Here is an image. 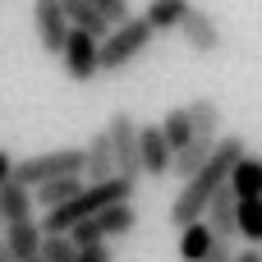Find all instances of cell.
Returning <instances> with one entry per match:
<instances>
[{
    "label": "cell",
    "mask_w": 262,
    "mask_h": 262,
    "mask_svg": "<svg viewBox=\"0 0 262 262\" xmlns=\"http://www.w3.org/2000/svg\"><path fill=\"white\" fill-rule=\"evenodd\" d=\"M203 262H235V244H230V239H216L212 253H207Z\"/></svg>",
    "instance_id": "484cf974"
},
{
    "label": "cell",
    "mask_w": 262,
    "mask_h": 262,
    "mask_svg": "<svg viewBox=\"0 0 262 262\" xmlns=\"http://www.w3.org/2000/svg\"><path fill=\"white\" fill-rule=\"evenodd\" d=\"M235 221H239V235H244L253 249H262V193L235 198Z\"/></svg>",
    "instance_id": "d6986e66"
},
{
    "label": "cell",
    "mask_w": 262,
    "mask_h": 262,
    "mask_svg": "<svg viewBox=\"0 0 262 262\" xmlns=\"http://www.w3.org/2000/svg\"><path fill=\"white\" fill-rule=\"evenodd\" d=\"M5 180H14V161H9V152L0 147V184H5Z\"/></svg>",
    "instance_id": "4316f807"
},
{
    "label": "cell",
    "mask_w": 262,
    "mask_h": 262,
    "mask_svg": "<svg viewBox=\"0 0 262 262\" xmlns=\"http://www.w3.org/2000/svg\"><path fill=\"white\" fill-rule=\"evenodd\" d=\"M180 32H184L189 51H198V55H216V51H221V28H216V18H212L207 9H198V5L184 14Z\"/></svg>",
    "instance_id": "9c48e42d"
},
{
    "label": "cell",
    "mask_w": 262,
    "mask_h": 262,
    "mask_svg": "<svg viewBox=\"0 0 262 262\" xmlns=\"http://www.w3.org/2000/svg\"><path fill=\"white\" fill-rule=\"evenodd\" d=\"M0 212H5V221H32V212H37L32 189L18 180H5L0 184Z\"/></svg>",
    "instance_id": "2e32d148"
},
{
    "label": "cell",
    "mask_w": 262,
    "mask_h": 262,
    "mask_svg": "<svg viewBox=\"0 0 262 262\" xmlns=\"http://www.w3.org/2000/svg\"><path fill=\"white\" fill-rule=\"evenodd\" d=\"M147 46H152V23L129 14L124 23H115V28L101 37V74H115V69L134 64Z\"/></svg>",
    "instance_id": "3957f363"
},
{
    "label": "cell",
    "mask_w": 262,
    "mask_h": 262,
    "mask_svg": "<svg viewBox=\"0 0 262 262\" xmlns=\"http://www.w3.org/2000/svg\"><path fill=\"white\" fill-rule=\"evenodd\" d=\"M134 226H138V212H134L129 203H115V207H106V212L78 221V226L69 230V239H74V244H97V239H111V235H129Z\"/></svg>",
    "instance_id": "52a82bcc"
},
{
    "label": "cell",
    "mask_w": 262,
    "mask_h": 262,
    "mask_svg": "<svg viewBox=\"0 0 262 262\" xmlns=\"http://www.w3.org/2000/svg\"><path fill=\"white\" fill-rule=\"evenodd\" d=\"M0 262H18L14 253H9V249H5V239H0Z\"/></svg>",
    "instance_id": "f1b7e54d"
},
{
    "label": "cell",
    "mask_w": 262,
    "mask_h": 262,
    "mask_svg": "<svg viewBox=\"0 0 262 262\" xmlns=\"http://www.w3.org/2000/svg\"><path fill=\"white\" fill-rule=\"evenodd\" d=\"M138 157H143V175H152V180L170 170V161H175V147L166 143L161 124H143V129H138Z\"/></svg>",
    "instance_id": "30bf717a"
},
{
    "label": "cell",
    "mask_w": 262,
    "mask_h": 262,
    "mask_svg": "<svg viewBox=\"0 0 262 262\" xmlns=\"http://www.w3.org/2000/svg\"><path fill=\"white\" fill-rule=\"evenodd\" d=\"M184 111H189V120H193V134L216 138V129H221V106H216L212 97H198V101H189Z\"/></svg>",
    "instance_id": "7402d4cb"
},
{
    "label": "cell",
    "mask_w": 262,
    "mask_h": 262,
    "mask_svg": "<svg viewBox=\"0 0 262 262\" xmlns=\"http://www.w3.org/2000/svg\"><path fill=\"white\" fill-rule=\"evenodd\" d=\"M32 262H41V258H32Z\"/></svg>",
    "instance_id": "4dcf8cb0"
},
{
    "label": "cell",
    "mask_w": 262,
    "mask_h": 262,
    "mask_svg": "<svg viewBox=\"0 0 262 262\" xmlns=\"http://www.w3.org/2000/svg\"><path fill=\"white\" fill-rule=\"evenodd\" d=\"M235 262H262V249H244V253H235Z\"/></svg>",
    "instance_id": "83f0119b"
},
{
    "label": "cell",
    "mask_w": 262,
    "mask_h": 262,
    "mask_svg": "<svg viewBox=\"0 0 262 262\" xmlns=\"http://www.w3.org/2000/svg\"><path fill=\"white\" fill-rule=\"evenodd\" d=\"M230 189H235V198H253V193H262V161L258 157H239L235 161V170H230Z\"/></svg>",
    "instance_id": "ffe728a7"
},
{
    "label": "cell",
    "mask_w": 262,
    "mask_h": 262,
    "mask_svg": "<svg viewBox=\"0 0 262 262\" xmlns=\"http://www.w3.org/2000/svg\"><path fill=\"white\" fill-rule=\"evenodd\" d=\"M74 262H115V253H111L106 239H97V244H78V258Z\"/></svg>",
    "instance_id": "d4e9b609"
},
{
    "label": "cell",
    "mask_w": 262,
    "mask_h": 262,
    "mask_svg": "<svg viewBox=\"0 0 262 262\" xmlns=\"http://www.w3.org/2000/svg\"><path fill=\"white\" fill-rule=\"evenodd\" d=\"M111 175H115V147H111V134L101 129V134H92L83 143V180L88 184H101Z\"/></svg>",
    "instance_id": "8fae6325"
},
{
    "label": "cell",
    "mask_w": 262,
    "mask_h": 262,
    "mask_svg": "<svg viewBox=\"0 0 262 262\" xmlns=\"http://www.w3.org/2000/svg\"><path fill=\"white\" fill-rule=\"evenodd\" d=\"M216 152V138H207V134H193L189 138V147H180L175 152V161H170V170L180 175V180H193L203 166H207V157Z\"/></svg>",
    "instance_id": "4fadbf2b"
},
{
    "label": "cell",
    "mask_w": 262,
    "mask_h": 262,
    "mask_svg": "<svg viewBox=\"0 0 262 262\" xmlns=\"http://www.w3.org/2000/svg\"><path fill=\"white\" fill-rule=\"evenodd\" d=\"M138 120L129 115V111H115L111 115V124H106V134H111V147H115V175H124V180H134L138 184V175H143V157H138Z\"/></svg>",
    "instance_id": "5b68a950"
},
{
    "label": "cell",
    "mask_w": 262,
    "mask_h": 262,
    "mask_svg": "<svg viewBox=\"0 0 262 262\" xmlns=\"http://www.w3.org/2000/svg\"><path fill=\"white\" fill-rule=\"evenodd\" d=\"M64 5V18H69V28H83V32H97V37H106L115 23L92 5V0H60Z\"/></svg>",
    "instance_id": "e0dca14e"
},
{
    "label": "cell",
    "mask_w": 262,
    "mask_h": 262,
    "mask_svg": "<svg viewBox=\"0 0 262 262\" xmlns=\"http://www.w3.org/2000/svg\"><path fill=\"white\" fill-rule=\"evenodd\" d=\"M239 157H244V138H239V134H226V143L216 138V152L207 157V166H203L193 180H184L180 198L170 203V221H175L180 230H184L189 221H203V216H207L212 198L230 184V170H235Z\"/></svg>",
    "instance_id": "6da1fadb"
},
{
    "label": "cell",
    "mask_w": 262,
    "mask_h": 262,
    "mask_svg": "<svg viewBox=\"0 0 262 262\" xmlns=\"http://www.w3.org/2000/svg\"><path fill=\"white\" fill-rule=\"evenodd\" d=\"M212 244H216V235H212L207 221H189V226L180 230V258L184 262H203L212 253Z\"/></svg>",
    "instance_id": "ac0fdd59"
},
{
    "label": "cell",
    "mask_w": 262,
    "mask_h": 262,
    "mask_svg": "<svg viewBox=\"0 0 262 262\" xmlns=\"http://www.w3.org/2000/svg\"><path fill=\"white\" fill-rule=\"evenodd\" d=\"M161 134H166V143L180 152V147H189V138H193V120H189V111L180 106V111H170L166 120H161Z\"/></svg>",
    "instance_id": "603a6c76"
},
{
    "label": "cell",
    "mask_w": 262,
    "mask_h": 262,
    "mask_svg": "<svg viewBox=\"0 0 262 262\" xmlns=\"http://www.w3.org/2000/svg\"><path fill=\"white\" fill-rule=\"evenodd\" d=\"M83 175H64V180H51V184H37L32 189V198H37V207L41 212H55V207H64V203H74L78 193H83Z\"/></svg>",
    "instance_id": "5bb4252c"
},
{
    "label": "cell",
    "mask_w": 262,
    "mask_h": 262,
    "mask_svg": "<svg viewBox=\"0 0 262 262\" xmlns=\"http://www.w3.org/2000/svg\"><path fill=\"white\" fill-rule=\"evenodd\" d=\"M134 180H124V175H111V180H101V184H83V193L74 198V203H64V207H55V212H46V221H41V235H69L78 221H88V216H97V212H106V207H115V203H129L134 198Z\"/></svg>",
    "instance_id": "7a4b0ae2"
},
{
    "label": "cell",
    "mask_w": 262,
    "mask_h": 262,
    "mask_svg": "<svg viewBox=\"0 0 262 262\" xmlns=\"http://www.w3.org/2000/svg\"><path fill=\"white\" fill-rule=\"evenodd\" d=\"M60 60H64V74L88 83L101 74V37L97 32H83V28H69L64 46H60Z\"/></svg>",
    "instance_id": "8992f818"
},
{
    "label": "cell",
    "mask_w": 262,
    "mask_h": 262,
    "mask_svg": "<svg viewBox=\"0 0 262 262\" xmlns=\"http://www.w3.org/2000/svg\"><path fill=\"white\" fill-rule=\"evenodd\" d=\"M189 9H193L189 0H152L143 18L152 23V32H170V28H180V23H184V14H189Z\"/></svg>",
    "instance_id": "44dd1931"
},
{
    "label": "cell",
    "mask_w": 262,
    "mask_h": 262,
    "mask_svg": "<svg viewBox=\"0 0 262 262\" xmlns=\"http://www.w3.org/2000/svg\"><path fill=\"white\" fill-rule=\"evenodd\" d=\"M78 244L69 235H41V262H74Z\"/></svg>",
    "instance_id": "cb8c5ba5"
},
{
    "label": "cell",
    "mask_w": 262,
    "mask_h": 262,
    "mask_svg": "<svg viewBox=\"0 0 262 262\" xmlns=\"http://www.w3.org/2000/svg\"><path fill=\"white\" fill-rule=\"evenodd\" d=\"M32 28L41 37V46L51 55H60L64 37H69V18H64V5L60 0H32Z\"/></svg>",
    "instance_id": "ba28073f"
},
{
    "label": "cell",
    "mask_w": 262,
    "mask_h": 262,
    "mask_svg": "<svg viewBox=\"0 0 262 262\" xmlns=\"http://www.w3.org/2000/svg\"><path fill=\"white\" fill-rule=\"evenodd\" d=\"M0 226H5V212H0Z\"/></svg>",
    "instance_id": "f546056e"
},
{
    "label": "cell",
    "mask_w": 262,
    "mask_h": 262,
    "mask_svg": "<svg viewBox=\"0 0 262 262\" xmlns=\"http://www.w3.org/2000/svg\"><path fill=\"white\" fill-rule=\"evenodd\" d=\"M5 249L18 262L41 258V226L37 221H5Z\"/></svg>",
    "instance_id": "7c38bea8"
},
{
    "label": "cell",
    "mask_w": 262,
    "mask_h": 262,
    "mask_svg": "<svg viewBox=\"0 0 262 262\" xmlns=\"http://www.w3.org/2000/svg\"><path fill=\"white\" fill-rule=\"evenodd\" d=\"M64 175H83V147H55V152H37L28 161H14V180L28 189L64 180Z\"/></svg>",
    "instance_id": "277c9868"
},
{
    "label": "cell",
    "mask_w": 262,
    "mask_h": 262,
    "mask_svg": "<svg viewBox=\"0 0 262 262\" xmlns=\"http://www.w3.org/2000/svg\"><path fill=\"white\" fill-rule=\"evenodd\" d=\"M207 226H212V235H216V239H230V244H235L239 221H235V189H230V184L212 198V207H207Z\"/></svg>",
    "instance_id": "9a60e30c"
}]
</instances>
